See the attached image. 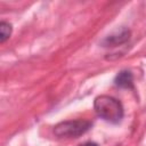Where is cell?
<instances>
[{"label": "cell", "mask_w": 146, "mask_h": 146, "mask_svg": "<svg viewBox=\"0 0 146 146\" xmlns=\"http://www.w3.org/2000/svg\"><path fill=\"white\" fill-rule=\"evenodd\" d=\"M94 108L99 117L111 123H119L123 117V106L121 102L112 96L102 95L96 97Z\"/></svg>", "instance_id": "1"}, {"label": "cell", "mask_w": 146, "mask_h": 146, "mask_svg": "<svg viewBox=\"0 0 146 146\" xmlns=\"http://www.w3.org/2000/svg\"><path fill=\"white\" fill-rule=\"evenodd\" d=\"M91 128V122L87 120L63 121L54 127V133L60 138H75L86 133Z\"/></svg>", "instance_id": "2"}, {"label": "cell", "mask_w": 146, "mask_h": 146, "mask_svg": "<svg viewBox=\"0 0 146 146\" xmlns=\"http://www.w3.org/2000/svg\"><path fill=\"white\" fill-rule=\"evenodd\" d=\"M130 39V31L125 27H122L112 34L105 36L102 41V44L104 47H116L120 44L125 43Z\"/></svg>", "instance_id": "3"}, {"label": "cell", "mask_w": 146, "mask_h": 146, "mask_svg": "<svg viewBox=\"0 0 146 146\" xmlns=\"http://www.w3.org/2000/svg\"><path fill=\"white\" fill-rule=\"evenodd\" d=\"M114 83L116 87L119 88H123V89H131L133 88V76L132 73L128 70H123L120 71L115 79H114Z\"/></svg>", "instance_id": "4"}, {"label": "cell", "mask_w": 146, "mask_h": 146, "mask_svg": "<svg viewBox=\"0 0 146 146\" xmlns=\"http://www.w3.org/2000/svg\"><path fill=\"white\" fill-rule=\"evenodd\" d=\"M11 24L7 23V22H1L0 23V42L3 43L10 35H11Z\"/></svg>", "instance_id": "5"}, {"label": "cell", "mask_w": 146, "mask_h": 146, "mask_svg": "<svg viewBox=\"0 0 146 146\" xmlns=\"http://www.w3.org/2000/svg\"><path fill=\"white\" fill-rule=\"evenodd\" d=\"M79 146H98L96 143H92V141H87V143H84V144H81V145H79Z\"/></svg>", "instance_id": "6"}]
</instances>
